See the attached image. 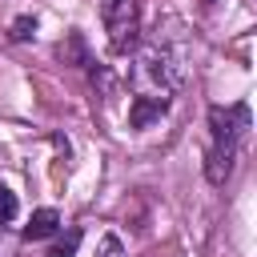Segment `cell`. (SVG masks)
Here are the masks:
<instances>
[{
	"label": "cell",
	"instance_id": "obj_2",
	"mask_svg": "<svg viewBox=\"0 0 257 257\" xmlns=\"http://www.w3.org/2000/svg\"><path fill=\"white\" fill-rule=\"evenodd\" d=\"M181 84H185V48L169 40H149L133 60V96H153L173 104Z\"/></svg>",
	"mask_w": 257,
	"mask_h": 257
},
{
	"label": "cell",
	"instance_id": "obj_8",
	"mask_svg": "<svg viewBox=\"0 0 257 257\" xmlns=\"http://www.w3.org/2000/svg\"><path fill=\"white\" fill-rule=\"evenodd\" d=\"M16 213H20V201H16V193L0 181V225H8V221H16Z\"/></svg>",
	"mask_w": 257,
	"mask_h": 257
},
{
	"label": "cell",
	"instance_id": "obj_5",
	"mask_svg": "<svg viewBox=\"0 0 257 257\" xmlns=\"http://www.w3.org/2000/svg\"><path fill=\"white\" fill-rule=\"evenodd\" d=\"M20 233H24V241H44V237H56V233H60V213H56V209H36Z\"/></svg>",
	"mask_w": 257,
	"mask_h": 257
},
{
	"label": "cell",
	"instance_id": "obj_6",
	"mask_svg": "<svg viewBox=\"0 0 257 257\" xmlns=\"http://www.w3.org/2000/svg\"><path fill=\"white\" fill-rule=\"evenodd\" d=\"M80 237H84V233H80V229L72 225L68 233H60V237L52 241V249H48L44 257H76V249H80Z\"/></svg>",
	"mask_w": 257,
	"mask_h": 257
},
{
	"label": "cell",
	"instance_id": "obj_1",
	"mask_svg": "<svg viewBox=\"0 0 257 257\" xmlns=\"http://www.w3.org/2000/svg\"><path fill=\"white\" fill-rule=\"evenodd\" d=\"M249 141V104H213L209 108V153H205V181L225 185L241 161V149Z\"/></svg>",
	"mask_w": 257,
	"mask_h": 257
},
{
	"label": "cell",
	"instance_id": "obj_9",
	"mask_svg": "<svg viewBox=\"0 0 257 257\" xmlns=\"http://www.w3.org/2000/svg\"><path fill=\"white\" fill-rule=\"evenodd\" d=\"M96 257H128V253H124V241L116 233H104L100 245H96Z\"/></svg>",
	"mask_w": 257,
	"mask_h": 257
},
{
	"label": "cell",
	"instance_id": "obj_3",
	"mask_svg": "<svg viewBox=\"0 0 257 257\" xmlns=\"http://www.w3.org/2000/svg\"><path fill=\"white\" fill-rule=\"evenodd\" d=\"M100 20L108 32L112 52H133L141 44V4L137 0H104L100 4Z\"/></svg>",
	"mask_w": 257,
	"mask_h": 257
},
{
	"label": "cell",
	"instance_id": "obj_4",
	"mask_svg": "<svg viewBox=\"0 0 257 257\" xmlns=\"http://www.w3.org/2000/svg\"><path fill=\"white\" fill-rule=\"evenodd\" d=\"M173 104L169 100H153V96H133L128 100V128H149L153 120H161Z\"/></svg>",
	"mask_w": 257,
	"mask_h": 257
},
{
	"label": "cell",
	"instance_id": "obj_7",
	"mask_svg": "<svg viewBox=\"0 0 257 257\" xmlns=\"http://www.w3.org/2000/svg\"><path fill=\"white\" fill-rule=\"evenodd\" d=\"M32 36H36V16H16L12 28H8V40L24 44V40H32Z\"/></svg>",
	"mask_w": 257,
	"mask_h": 257
}]
</instances>
